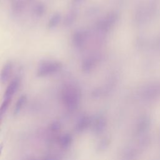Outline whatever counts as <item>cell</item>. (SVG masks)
Segmentation results:
<instances>
[{"label": "cell", "instance_id": "9a60e30c", "mask_svg": "<svg viewBox=\"0 0 160 160\" xmlns=\"http://www.w3.org/2000/svg\"><path fill=\"white\" fill-rule=\"evenodd\" d=\"M61 128V124L58 121H54L52 122L49 127V129L51 132H56L59 131Z\"/></svg>", "mask_w": 160, "mask_h": 160}, {"label": "cell", "instance_id": "e0dca14e", "mask_svg": "<svg viewBox=\"0 0 160 160\" xmlns=\"http://www.w3.org/2000/svg\"><path fill=\"white\" fill-rule=\"evenodd\" d=\"M43 160H60V158L55 155H51L47 156L46 158H44Z\"/></svg>", "mask_w": 160, "mask_h": 160}, {"label": "cell", "instance_id": "8fae6325", "mask_svg": "<svg viewBox=\"0 0 160 160\" xmlns=\"http://www.w3.org/2000/svg\"><path fill=\"white\" fill-rule=\"evenodd\" d=\"M26 101H27V97L26 95H22L19 98V99L17 101L16 106H15L14 111V114H18L21 111L22 108L25 105Z\"/></svg>", "mask_w": 160, "mask_h": 160}, {"label": "cell", "instance_id": "7c38bea8", "mask_svg": "<svg viewBox=\"0 0 160 160\" xmlns=\"http://www.w3.org/2000/svg\"><path fill=\"white\" fill-rule=\"evenodd\" d=\"M45 6L42 3H38L33 8L34 14L36 16H42L45 12Z\"/></svg>", "mask_w": 160, "mask_h": 160}, {"label": "cell", "instance_id": "4fadbf2b", "mask_svg": "<svg viewBox=\"0 0 160 160\" xmlns=\"http://www.w3.org/2000/svg\"><path fill=\"white\" fill-rule=\"evenodd\" d=\"M76 15H77V12L75 10L71 11L69 12V14L66 16V17L64 19V24L67 26L71 24L75 20V19L76 18Z\"/></svg>", "mask_w": 160, "mask_h": 160}, {"label": "cell", "instance_id": "ffe728a7", "mask_svg": "<svg viewBox=\"0 0 160 160\" xmlns=\"http://www.w3.org/2000/svg\"><path fill=\"white\" fill-rule=\"evenodd\" d=\"M29 1H32V0H29Z\"/></svg>", "mask_w": 160, "mask_h": 160}, {"label": "cell", "instance_id": "30bf717a", "mask_svg": "<svg viewBox=\"0 0 160 160\" xmlns=\"http://www.w3.org/2000/svg\"><path fill=\"white\" fill-rule=\"evenodd\" d=\"M61 19V16L60 14H59V13L54 14L53 16H52V17L50 18V19L48 22V28L51 29H53L55 27H56L58 26V24L59 23Z\"/></svg>", "mask_w": 160, "mask_h": 160}, {"label": "cell", "instance_id": "ba28073f", "mask_svg": "<svg viewBox=\"0 0 160 160\" xmlns=\"http://www.w3.org/2000/svg\"><path fill=\"white\" fill-rule=\"evenodd\" d=\"M58 141V144L62 149H67L72 144V138L70 134L66 133L59 137Z\"/></svg>", "mask_w": 160, "mask_h": 160}, {"label": "cell", "instance_id": "d6986e66", "mask_svg": "<svg viewBox=\"0 0 160 160\" xmlns=\"http://www.w3.org/2000/svg\"><path fill=\"white\" fill-rule=\"evenodd\" d=\"M81 1H82V0H74V1L75 2H76V3H78V2H80Z\"/></svg>", "mask_w": 160, "mask_h": 160}, {"label": "cell", "instance_id": "3957f363", "mask_svg": "<svg viewBox=\"0 0 160 160\" xmlns=\"http://www.w3.org/2000/svg\"><path fill=\"white\" fill-rule=\"evenodd\" d=\"M106 121L105 119L102 116H96L94 118H91V122L90 126L92 130L95 133H100L102 132L105 127Z\"/></svg>", "mask_w": 160, "mask_h": 160}, {"label": "cell", "instance_id": "6da1fadb", "mask_svg": "<svg viewBox=\"0 0 160 160\" xmlns=\"http://www.w3.org/2000/svg\"><path fill=\"white\" fill-rule=\"evenodd\" d=\"M81 96V93L79 88L74 84L64 85L61 92L62 102L69 111H74L77 108Z\"/></svg>", "mask_w": 160, "mask_h": 160}, {"label": "cell", "instance_id": "277c9868", "mask_svg": "<svg viewBox=\"0 0 160 160\" xmlns=\"http://www.w3.org/2000/svg\"><path fill=\"white\" fill-rule=\"evenodd\" d=\"M19 84H20V78L19 77H16L15 78H14L5 91V92L4 94V99L12 98V96L18 90L19 86Z\"/></svg>", "mask_w": 160, "mask_h": 160}, {"label": "cell", "instance_id": "ac0fdd59", "mask_svg": "<svg viewBox=\"0 0 160 160\" xmlns=\"http://www.w3.org/2000/svg\"><path fill=\"white\" fill-rule=\"evenodd\" d=\"M3 146H4L3 142L0 143V156H1V152H2V149H3Z\"/></svg>", "mask_w": 160, "mask_h": 160}, {"label": "cell", "instance_id": "52a82bcc", "mask_svg": "<svg viewBox=\"0 0 160 160\" xmlns=\"http://www.w3.org/2000/svg\"><path fill=\"white\" fill-rule=\"evenodd\" d=\"M13 69V64L11 62H7L2 68L0 73V81L2 83H5L10 78Z\"/></svg>", "mask_w": 160, "mask_h": 160}, {"label": "cell", "instance_id": "5b68a950", "mask_svg": "<svg viewBox=\"0 0 160 160\" xmlns=\"http://www.w3.org/2000/svg\"><path fill=\"white\" fill-rule=\"evenodd\" d=\"M91 118L87 115L81 116L76 124V131L78 132H82L87 129L91 125Z\"/></svg>", "mask_w": 160, "mask_h": 160}, {"label": "cell", "instance_id": "7a4b0ae2", "mask_svg": "<svg viewBox=\"0 0 160 160\" xmlns=\"http://www.w3.org/2000/svg\"><path fill=\"white\" fill-rule=\"evenodd\" d=\"M62 63L55 60H43L38 65L37 75L45 77L59 72L62 68Z\"/></svg>", "mask_w": 160, "mask_h": 160}, {"label": "cell", "instance_id": "2e32d148", "mask_svg": "<svg viewBox=\"0 0 160 160\" xmlns=\"http://www.w3.org/2000/svg\"><path fill=\"white\" fill-rule=\"evenodd\" d=\"M23 7H24V2L21 0L16 1L12 5L13 11L16 12H19L21 11L22 9H23Z\"/></svg>", "mask_w": 160, "mask_h": 160}, {"label": "cell", "instance_id": "9c48e42d", "mask_svg": "<svg viewBox=\"0 0 160 160\" xmlns=\"http://www.w3.org/2000/svg\"><path fill=\"white\" fill-rule=\"evenodd\" d=\"M95 64V60L92 58H87L82 62V69L84 72H89Z\"/></svg>", "mask_w": 160, "mask_h": 160}, {"label": "cell", "instance_id": "8992f818", "mask_svg": "<svg viewBox=\"0 0 160 160\" xmlns=\"http://www.w3.org/2000/svg\"><path fill=\"white\" fill-rule=\"evenodd\" d=\"M86 39V34L84 31H76L72 37V43L75 47L77 48H81Z\"/></svg>", "mask_w": 160, "mask_h": 160}, {"label": "cell", "instance_id": "5bb4252c", "mask_svg": "<svg viewBox=\"0 0 160 160\" xmlns=\"http://www.w3.org/2000/svg\"><path fill=\"white\" fill-rule=\"evenodd\" d=\"M12 98H6V99H4V101L2 102V103L1 104V106H0V116L2 115L8 109L11 101Z\"/></svg>", "mask_w": 160, "mask_h": 160}]
</instances>
